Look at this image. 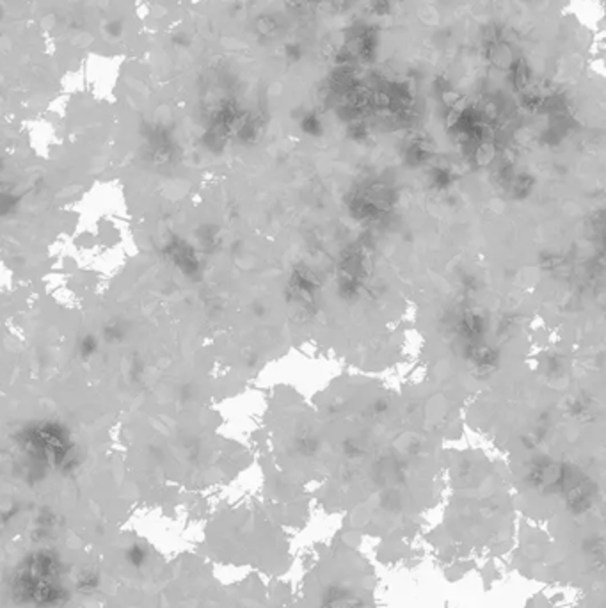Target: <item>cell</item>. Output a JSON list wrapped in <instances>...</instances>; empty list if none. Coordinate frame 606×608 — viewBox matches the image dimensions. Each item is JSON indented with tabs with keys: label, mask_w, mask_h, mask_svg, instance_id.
Instances as JSON below:
<instances>
[{
	"label": "cell",
	"mask_w": 606,
	"mask_h": 608,
	"mask_svg": "<svg viewBox=\"0 0 606 608\" xmlns=\"http://www.w3.org/2000/svg\"><path fill=\"white\" fill-rule=\"evenodd\" d=\"M258 31L262 32V34H265V36L274 34V32L278 31V22L274 20L272 16H262L260 22H258Z\"/></svg>",
	"instance_id": "277c9868"
},
{
	"label": "cell",
	"mask_w": 606,
	"mask_h": 608,
	"mask_svg": "<svg viewBox=\"0 0 606 608\" xmlns=\"http://www.w3.org/2000/svg\"><path fill=\"white\" fill-rule=\"evenodd\" d=\"M373 9H375L377 15H386L389 11V0H375Z\"/></svg>",
	"instance_id": "8992f818"
},
{
	"label": "cell",
	"mask_w": 606,
	"mask_h": 608,
	"mask_svg": "<svg viewBox=\"0 0 606 608\" xmlns=\"http://www.w3.org/2000/svg\"><path fill=\"white\" fill-rule=\"evenodd\" d=\"M489 59L498 70H511L512 52L511 47L504 41H489Z\"/></svg>",
	"instance_id": "6da1fadb"
},
{
	"label": "cell",
	"mask_w": 606,
	"mask_h": 608,
	"mask_svg": "<svg viewBox=\"0 0 606 608\" xmlns=\"http://www.w3.org/2000/svg\"><path fill=\"white\" fill-rule=\"evenodd\" d=\"M370 100H372L373 105L379 109H389L393 105V96L389 95L388 91H384V89H379V91L373 93Z\"/></svg>",
	"instance_id": "3957f363"
},
{
	"label": "cell",
	"mask_w": 606,
	"mask_h": 608,
	"mask_svg": "<svg viewBox=\"0 0 606 608\" xmlns=\"http://www.w3.org/2000/svg\"><path fill=\"white\" fill-rule=\"evenodd\" d=\"M511 75L518 91H525V89L530 88V70H528L527 63L523 59H518L512 63Z\"/></svg>",
	"instance_id": "7a4b0ae2"
},
{
	"label": "cell",
	"mask_w": 606,
	"mask_h": 608,
	"mask_svg": "<svg viewBox=\"0 0 606 608\" xmlns=\"http://www.w3.org/2000/svg\"><path fill=\"white\" fill-rule=\"evenodd\" d=\"M460 100H463V96H460L459 93L450 91V89H448V91H444V93H443V102H444V104H446L450 109L456 107V105L459 104Z\"/></svg>",
	"instance_id": "5b68a950"
}]
</instances>
